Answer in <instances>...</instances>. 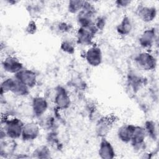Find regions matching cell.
<instances>
[{
  "label": "cell",
  "mask_w": 159,
  "mask_h": 159,
  "mask_svg": "<svg viewBox=\"0 0 159 159\" xmlns=\"http://www.w3.org/2000/svg\"><path fill=\"white\" fill-rule=\"evenodd\" d=\"M24 124L17 118H10L4 121V130H1V136L6 135L13 139L19 138L22 135V129Z\"/></svg>",
  "instance_id": "obj_1"
},
{
  "label": "cell",
  "mask_w": 159,
  "mask_h": 159,
  "mask_svg": "<svg viewBox=\"0 0 159 159\" xmlns=\"http://www.w3.org/2000/svg\"><path fill=\"white\" fill-rule=\"evenodd\" d=\"M98 30L94 24L88 27H80L76 34L78 43L81 45L91 44Z\"/></svg>",
  "instance_id": "obj_2"
},
{
  "label": "cell",
  "mask_w": 159,
  "mask_h": 159,
  "mask_svg": "<svg viewBox=\"0 0 159 159\" xmlns=\"http://www.w3.org/2000/svg\"><path fill=\"white\" fill-rule=\"evenodd\" d=\"M135 61L139 68L143 70H151L155 68V60L153 56L147 52H142L135 58Z\"/></svg>",
  "instance_id": "obj_3"
},
{
  "label": "cell",
  "mask_w": 159,
  "mask_h": 159,
  "mask_svg": "<svg viewBox=\"0 0 159 159\" xmlns=\"http://www.w3.org/2000/svg\"><path fill=\"white\" fill-rule=\"evenodd\" d=\"M2 66L5 71L16 74L23 69V66L20 61L14 56H8L2 62Z\"/></svg>",
  "instance_id": "obj_4"
},
{
  "label": "cell",
  "mask_w": 159,
  "mask_h": 159,
  "mask_svg": "<svg viewBox=\"0 0 159 159\" xmlns=\"http://www.w3.org/2000/svg\"><path fill=\"white\" fill-rule=\"evenodd\" d=\"M14 78L27 86L28 88L34 87L37 82L35 73L32 70L22 69L15 75Z\"/></svg>",
  "instance_id": "obj_5"
},
{
  "label": "cell",
  "mask_w": 159,
  "mask_h": 159,
  "mask_svg": "<svg viewBox=\"0 0 159 159\" xmlns=\"http://www.w3.org/2000/svg\"><path fill=\"white\" fill-rule=\"evenodd\" d=\"M14 140L6 135L1 136L0 154L1 157L5 158L10 155H12L16 146Z\"/></svg>",
  "instance_id": "obj_6"
},
{
  "label": "cell",
  "mask_w": 159,
  "mask_h": 159,
  "mask_svg": "<svg viewBox=\"0 0 159 159\" xmlns=\"http://www.w3.org/2000/svg\"><path fill=\"white\" fill-rule=\"evenodd\" d=\"M55 103L60 109H65L70 105V96L65 89L61 86L58 87L56 89Z\"/></svg>",
  "instance_id": "obj_7"
},
{
  "label": "cell",
  "mask_w": 159,
  "mask_h": 159,
  "mask_svg": "<svg viewBox=\"0 0 159 159\" xmlns=\"http://www.w3.org/2000/svg\"><path fill=\"white\" fill-rule=\"evenodd\" d=\"M85 58L90 65L93 66L99 65L102 61V52L101 49L96 46L90 47L85 53Z\"/></svg>",
  "instance_id": "obj_8"
},
{
  "label": "cell",
  "mask_w": 159,
  "mask_h": 159,
  "mask_svg": "<svg viewBox=\"0 0 159 159\" xmlns=\"http://www.w3.org/2000/svg\"><path fill=\"white\" fill-rule=\"evenodd\" d=\"M147 135L145 128L139 126H135L130 140L132 145L134 148H137L138 150L140 148L144 143V140Z\"/></svg>",
  "instance_id": "obj_9"
},
{
  "label": "cell",
  "mask_w": 159,
  "mask_h": 159,
  "mask_svg": "<svg viewBox=\"0 0 159 159\" xmlns=\"http://www.w3.org/2000/svg\"><path fill=\"white\" fill-rule=\"evenodd\" d=\"M113 124L112 119L108 117H101L96 124V132L98 135L104 137L110 132Z\"/></svg>",
  "instance_id": "obj_10"
},
{
  "label": "cell",
  "mask_w": 159,
  "mask_h": 159,
  "mask_svg": "<svg viewBox=\"0 0 159 159\" xmlns=\"http://www.w3.org/2000/svg\"><path fill=\"white\" fill-rule=\"evenodd\" d=\"M39 131V127L36 124L28 123L24 125L21 136L24 140H32L37 138Z\"/></svg>",
  "instance_id": "obj_11"
},
{
  "label": "cell",
  "mask_w": 159,
  "mask_h": 159,
  "mask_svg": "<svg viewBox=\"0 0 159 159\" xmlns=\"http://www.w3.org/2000/svg\"><path fill=\"white\" fill-rule=\"evenodd\" d=\"M139 17L144 22H150L153 20L156 16V9L153 7L145 6H139L137 9Z\"/></svg>",
  "instance_id": "obj_12"
},
{
  "label": "cell",
  "mask_w": 159,
  "mask_h": 159,
  "mask_svg": "<svg viewBox=\"0 0 159 159\" xmlns=\"http://www.w3.org/2000/svg\"><path fill=\"white\" fill-rule=\"evenodd\" d=\"M99 155L102 158H112L114 157L115 152L109 142L105 139H102L99 144Z\"/></svg>",
  "instance_id": "obj_13"
},
{
  "label": "cell",
  "mask_w": 159,
  "mask_h": 159,
  "mask_svg": "<svg viewBox=\"0 0 159 159\" xmlns=\"http://www.w3.org/2000/svg\"><path fill=\"white\" fill-rule=\"evenodd\" d=\"M48 103L45 99L42 97H36L32 101V109L34 113L37 116L43 115L47 111Z\"/></svg>",
  "instance_id": "obj_14"
},
{
  "label": "cell",
  "mask_w": 159,
  "mask_h": 159,
  "mask_svg": "<svg viewBox=\"0 0 159 159\" xmlns=\"http://www.w3.org/2000/svg\"><path fill=\"white\" fill-rule=\"evenodd\" d=\"M155 32L153 29H148L145 30L139 38L140 45L145 48H150L154 43Z\"/></svg>",
  "instance_id": "obj_15"
},
{
  "label": "cell",
  "mask_w": 159,
  "mask_h": 159,
  "mask_svg": "<svg viewBox=\"0 0 159 159\" xmlns=\"http://www.w3.org/2000/svg\"><path fill=\"white\" fill-rule=\"evenodd\" d=\"M134 125L129 124L121 126L117 132V135L119 139L124 142H130L134 129Z\"/></svg>",
  "instance_id": "obj_16"
},
{
  "label": "cell",
  "mask_w": 159,
  "mask_h": 159,
  "mask_svg": "<svg viewBox=\"0 0 159 159\" xmlns=\"http://www.w3.org/2000/svg\"><path fill=\"white\" fill-rule=\"evenodd\" d=\"M132 23L130 19L125 16L124 17L120 24L117 27V31L118 33L122 35H127L129 34L132 30Z\"/></svg>",
  "instance_id": "obj_17"
},
{
  "label": "cell",
  "mask_w": 159,
  "mask_h": 159,
  "mask_svg": "<svg viewBox=\"0 0 159 159\" xmlns=\"http://www.w3.org/2000/svg\"><path fill=\"white\" fill-rule=\"evenodd\" d=\"M85 1H70L68 4V11L71 13L79 12L83 8Z\"/></svg>",
  "instance_id": "obj_18"
},
{
  "label": "cell",
  "mask_w": 159,
  "mask_h": 159,
  "mask_svg": "<svg viewBox=\"0 0 159 159\" xmlns=\"http://www.w3.org/2000/svg\"><path fill=\"white\" fill-rule=\"evenodd\" d=\"M36 157L37 158H48V155L50 154V151L48 148L45 146H41L37 148L34 152Z\"/></svg>",
  "instance_id": "obj_19"
},
{
  "label": "cell",
  "mask_w": 159,
  "mask_h": 159,
  "mask_svg": "<svg viewBox=\"0 0 159 159\" xmlns=\"http://www.w3.org/2000/svg\"><path fill=\"white\" fill-rule=\"evenodd\" d=\"M145 130L146 133L150 135V137L154 138L155 135H157V129L155 126V124L152 121H148L145 124Z\"/></svg>",
  "instance_id": "obj_20"
},
{
  "label": "cell",
  "mask_w": 159,
  "mask_h": 159,
  "mask_svg": "<svg viewBox=\"0 0 159 159\" xmlns=\"http://www.w3.org/2000/svg\"><path fill=\"white\" fill-rule=\"evenodd\" d=\"M61 48L64 52L68 53H72L75 50V45L70 40H65L61 43Z\"/></svg>",
  "instance_id": "obj_21"
},
{
  "label": "cell",
  "mask_w": 159,
  "mask_h": 159,
  "mask_svg": "<svg viewBox=\"0 0 159 159\" xmlns=\"http://www.w3.org/2000/svg\"><path fill=\"white\" fill-rule=\"evenodd\" d=\"M35 30H36V26H35V22H33V21L29 22V25L27 27L26 30L29 34H34L35 32Z\"/></svg>",
  "instance_id": "obj_22"
},
{
  "label": "cell",
  "mask_w": 159,
  "mask_h": 159,
  "mask_svg": "<svg viewBox=\"0 0 159 159\" xmlns=\"http://www.w3.org/2000/svg\"><path fill=\"white\" fill-rule=\"evenodd\" d=\"M117 3V5L119 7H125L127 6L129 4H130V1H118L116 2Z\"/></svg>",
  "instance_id": "obj_23"
}]
</instances>
